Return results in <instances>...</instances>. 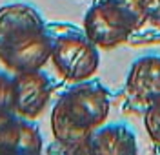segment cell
Instances as JSON below:
<instances>
[{
  "instance_id": "1",
  "label": "cell",
  "mask_w": 160,
  "mask_h": 155,
  "mask_svg": "<svg viewBox=\"0 0 160 155\" xmlns=\"http://www.w3.org/2000/svg\"><path fill=\"white\" fill-rule=\"evenodd\" d=\"M109 93L98 80L75 82L58 97L51 111V130L66 152L88 153L89 135L106 122Z\"/></svg>"
},
{
  "instance_id": "2",
  "label": "cell",
  "mask_w": 160,
  "mask_h": 155,
  "mask_svg": "<svg viewBox=\"0 0 160 155\" xmlns=\"http://www.w3.org/2000/svg\"><path fill=\"white\" fill-rule=\"evenodd\" d=\"M53 37L44 18L24 2L0 8V62L11 70H42L51 59Z\"/></svg>"
},
{
  "instance_id": "3",
  "label": "cell",
  "mask_w": 160,
  "mask_h": 155,
  "mask_svg": "<svg viewBox=\"0 0 160 155\" xmlns=\"http://www.w3.org/2000/svg\"><path fill=\"white\" fill-rule=\"evenodd\" d=\"M146 20V0H98L84 17V33L97 48L128 42Z\"/></svg>"
},
{
  "instance_id": "4",
  "label": "cell",
  "mask_w": 160,
  "mask_h": 155,
  "mask_svg": "<svg viewBox=\"0 0 160 155\" xmlns=\"http://www.w3.org/2000/svg\"><path fill=\"white\" fill-rule=\"evenodd\" d=\"M53 37L51 62L68 82H82L91 79L100 64L98 48L84 31L66 28Z\"/></svg>"
},
{
  "instance_id": "5",
  "label": "cell",
  "mask_w": 160,
  "mask_h": 155,
  "mask_svg": "<svg viewBox=\"0 0 160 155\" xmlns=\"http://www.w3.org/2000/svg\"><path fill=\"white\" fill-rule=\"evenodd\" d=\"M53 82L42 70L13 75V113L24 119L38 117L51 99Z\"/></svg>"
},
{
  "instance_id": "6",
  "label": "cell",
  "mask_w": 160,
  "mask_h": 155,
  "mask_svg": "<svg viewBox=\"0 0 160 155\" xmlns=\"http://www.w3.org/2000/svg\"><path fill=\"white\" fill-rule=\"evenodd\" d=\"M42 133L31 119L13 111L0 113V155L4 153H40Z\"/></svg>"
},
{
  "instance_id": "7",
  "label": "cell",
  "mask_w": 160,
  "mask_h": 155,
  "mask_svg": "<svg viewBox=\"0 0 160 155\" xmlns=\"http://www.w3.org/2000/svg\"><path fill=\"white\" fill-rule=\"evenodd\" d=\"M128 97L144 108L160 101V57L146 55L133 62L126 82Z\"/></svg>"
},
{
  "instance_id": "8",
  "label": "cell",
  "mask_w": 160,
  "mask_h": 155,
  "mask_svg": "<svg viewBox=\"0 0 160 155\" xmlns=\"http://www.w3.org/2000/svg\"><path fill=\"white\" fill-rule=\"evenodd\" d=\"M137 152V137L126 124L98 126L88 139V153L122 155Z\"/></svg>"
},
{
  "instance_id": "9",
  "label": "cell",
  "mask_w": 160,
  "mask_h": 155,
  "mask_svg": "<svg viewBox=\"0 0 160 155\" xmlns=\"http://www.w3.org/2000/svg\"><path fill=\"white\" fill-rule=\"evenodd\" d=\"M144 126H146V132L151 137V141L160 144V101L146 108Z\"/></svg>"
},
{
  "instance_id": "10",
  "label": "cell",
  "mask_w": 160,
  "mask_h": 155,
  "mask_svg": "<svg viewBox=\"0 0 160 155\" xmlns=\"http://www.w3.org/2000/svg\"><path fill=\"white\" fill-rule=\"evenodd\" d=\"M13 111V77L0 71V113Z\"/></svg>"
}]
</instances>
